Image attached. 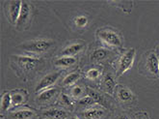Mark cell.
<instances>
[{"mask_svg": "<svg viewBox=\"0 0 159 119\" xmlns=\"http://www.w3.org/2000/svg\"><path fill=\"white\" fill-rule=\"evenodd\" d=\"M58 104L62 107L68 109V111H73L74 107H75L76 102L68 93L62 92L60 97H59V100H58Z\"/></svg>", "mask_w": 159, "mask_h": 119, "instance_id": "603a6c76", "label": "cell"}, {"mask_svg": "<svg viewBox=\"0 0 159 119\" xmlns=\"http://www.w3.org/2000/svg\"><path fill=\"white\" fill-rule=\"evenodd\" d=\"M74 101H78L85 96H87V86L83 85L81 83H76L72 85L71 87L68 88V92H67Z\"/></svg>", "mask_w": 159, "mask_h": 119, "instance_id": "44dd1931", "label": "cell"}, {"mask_svg": "<svg viewBox=\"0 0 159 119\" xmlns=\"http://www.w3.org/2000/svg\"><path fill=\"white\" fill-rule=\"evenodd\" d=\"M135 119H151L146 112H138L134 114Z\"/></svg>", "mask_w": 159, "mask_h": 119, "instance_id": "4316f807", "label": "cell"}, {"mask_svg": "<svg viewBox=\"0 0 159 119\" xmlns=\"http://www.w3.org/2000/svg\"><path fill=\"white\" fill-rule=\"evenodd\" d=\"M136 56V50L130 49L126 50L124 52H120L118 58L115 60V71H116V78H120L127 71L132 68L134 60Z\"/></svg>", "mask_w": 159, "mask_h": 119, "instance_id": "277c9868", "label": "cell"}, {"mask_svg": "<svg viewBox=\"0 0 159 119\" xmlns=\"http://www.w3.org/2000/svg\"><path fill=\"white\" fill-rule=\"evenodd\" d=\"M11 61L13 68L20 73V77L24 79L31 78L34 73L41 69L46 62L43 57L32 55H13Z\"/></svg>", "mask_w": 159, "mask_h": 119, "instance_id": "6da1fadb", "label": "cell"}, {"mask_svg": "<svg viewBox=\"0 0 159 119\" xmlns=\"http://www.w3.org/2000/svg\"><path fill=\"white\" fill-rule=\"evenodd\" d=\"M114 51L109 50L103 45H98V47L93 48L90 53V61L93 65H101L102 63L108 61L113 56Z\"/></svg>", "mask_w": 159, "mask_h": 119, "instance_id": "30bf717a", "label": "cell"}, {"mask_svg": "<svg viewBox=\"0 0 159 119\" xmlns=\"http://www.w3.org/2000/svg\"><path fill=\"white\" fill-rule=\"evenodd\" d=\"M21 1H7L4 3V12L11 24H16L21 10Z\"/></svg>", "mask_w": 159, "mask_h": 119, "instance_id": "7c38bea8", "label": "cell"}, {"mask_svg": "<svg viewBox=\"0 0 159 119\" xmlns=\"http://www.w3.org/2000/svg\"><path fill=\"white\" fill-rule=\"evenodd\" d=\"M100 85H101V90L103 91L104 93L112 96L115 93V88L117 86V82L115 79V77L108 73V74L104 75L101 79L100 81Z\"/></svg>", "mask_w": 159, "mask_h": 119, "instance_id": "e0dca14e", "label": "cell"}, {"mask_svg": "<svg viewBox=\"0 0 159 119\" xmlns=\"http://www.w3.org/2000/svg\"><path fill=\"white\" fill-rule=\"evenodd\" d=\"M62 75V70H58L52 73H48V74L44 75L37 83L36 87H35V93L39 94L42 91L51 88L52 85H54L56 82L58 81V79H60Z\"/></svg>", "mask_w": 159, "mask_h": 119, "instance_id": "8fae6325", "label": "cell"}, {"mask_svg": "<svg viewBox=\"0 0 159 119\" xmlns=\"http://www.w3.org/2000/svg\"><path fill=\"white\" fill-rule=\"evenodd\" d=\"M70 119H81L78 115H71L70 117Z\"/></svg>", "mask_w": 159, "mask_h": 119, "instance_id": "f1b7e54d", "label": "cell"}, {"mask_svg": "<svg viewBox=\"0 0 159 119\" xmlns=\"http://www.w3.org/2000/svg\"><path fill=\"white\" fill-rule=\"evenodd\" d=\"M6 116L7 119H38L39 113L34 108L17 107L15 111L9 112Z\"/></svg>", "mask_w": 159, "mask_h": 119, "instance_id": "5bb4252c", "label": "cell"}, {"mask_svg": "<svg viewBox=\"0 0 159 119\" xmlns=\"http://www.w3.org/2000/svg\"><path fill=\"white\" fill-rule=\"evenodd\" d=\"M86 49V44L78 40L75 42H72L67 45L59 53V56H73L76 57V55L83 52Z\"/></svg>", "mask_w": 159, "mask_h": 119, "instance_id": "2e32d148", "label": "cell"}, {"mask_svg": "<svg viewBox=\"0 0 159 119\" xmlns=\"http://www.w3.org/2000/svg\"><path fill=\"white\" fill-rule=\"evenodd\" d=\"M12 107V94L11 91H4L1 95V103H0V112H1V116L6 112H9V109Z\"/></svg>", "mask_w": 159, "mask_h": 119, "instance_id": "cb8c5ba5", "label": "cell"}, {"mask_svg": "<svg viewBox=\"0 0 159 119\" xmlns=\"http://www.w3.org/2000/svg\"><path fill=\"white\" fill-rule=\"evenodd\" d=\"M81 119H104L108 115L107 108L99 105L83 109L77 114Z\"/></svg>", "mask_w": 159, "mask_h": 119, "instance_id": "4fadbf2b", "label": "cell"}, {"mask_svg": "<svg viewBox=\"0 0 159 119\" xmlns=\"http://www.w3.org/2000/svg\"><path fill=\"white\" fill-rule=\"evenodd\" d=\"M61 88L58 87H51L48 89H45L42 92H40L36 97V103L40 107L48 108L51 107L53 104L58 102L59 97L61 95Z\"/></svg>", "mask_w": 159, "mask_h": 119, "instance_id": "8992f818", "label": "cell"}, {"mask_svg": "<svg viewBox=\"0 0 159 119\" xmlns=\"http://www.w3.org/2000/svg\"><path fill=\"white\" fill-rule=\"evenodd\" d=\"M96 37L101 45L109 50H121L124 47V40L121 35L112 27H101L98 29Z\"/></svg>", "mask_w": 159, "mask_h": 119, "instance_id": "7a4b0ae2", "label": "cell"}, {"mask_svg": "<svg viewBox=\"0 0 159 119\" xmlns=\"http://www.w3.org/2000/svg\"><path fill=\"white\" fill-rule=\"evenodd\" d=\"M78 62L77 57L73 56H58L56 57L52 63L56 68L61 69H66V68H70L74 65H76Z\"/></svg>", "mask_w": 159, "mask_h": 119, "instance_id": "ffe728a7", "label": "cell"}, {"mask_svg": "<svg viewBox=\"0 0 159 119\" xmlns=\"http://www.w3.org/2000/svg\"><path fill=\"white\" fill-rule=\"evenodd\" d=\"M54 45L55 43L51 39L39 38L25 42L20 45H17V48L28 53V55H38V57H43L44 54H46L53 49Z\"/></svg>", "mask_w": 159, "mask_h": 119, "instance_id": "3957f363", "label": "cell"}, {"mask_svg": "<svg viewBox=\"0 0 159 119\" xmlns=\"http://www.w3.org/2000/svg\"><path fill=\"white\" fill-rule=\"evenodd\" d=\"M74 25L78 28H85V27L89 24V17L85 15H79L74 17L73 20Z\"/></svg>", "mask_w": 159, "mask_h": 119, "instance_id": "484cf974", "label": "cell"}, {"mask_svg": "<svg viewBox=\"0 0 159 119\" xmlns=\"http://www.w3.org/2000/svg\"><path fill=\"white\" fill-rule=\"evenodd\" d=\"M82 71L80 69L73 70L65 76L60 83V88H70L72 85L76 84L77 81L82 77Z\"/></svg>", "mask_w": 159, "mask_h": 119, "instance_id": "ac0fdd59", "label": "cell"}, {"mask_svg": "<svg viewBox=\"0 0 159 119\" xmlns=\"http://www.w3.org/2000/svg\"><path fill=\"white\" fill-rule=\"evenodd\" d=\"M114 119H131V118L129 117L128 114H126V113H125V112H121V113L117 114V115L115 116Z\"/></svg>", "mask_w": 159, "mask_h": 119, "instance_id": "83f0119b", "label": "cell"}, {"mask_svg": "<svg viewBox=\"0 0 159 119\" xmlns=\"http://www.w3.org/2000/svg\"><path fill=\"white\" fill-rule=\"evenodd\" d=\"M156 53H157V54H159V47H158V48H157V50H156Z\"/></svg>", "mask_w": 159, "mask_h": 119, "instance_id": "f546056e", "label": "cell"}, {"mask_svg": "<svg viewBox=\"0 0 159 119\" xmlns=\"http://www.w3.org/2000/svg\"><path fill=\"white\" fill-rule=\"evenodd\" d=\"M103 74V66L102 65H93L88 68L83 76L89 80H98L100 79Z\"/></svg>", "mask_w": 159, "mask_h": 119, "instance_id": "7402d4cb", "label": "cell"}, {"mask_svg": "<svg viewBox=\"0 0 159 119\" xmlns=\"http://www.w3.org/2000/svg\"><path fill=\"white\" fill-rule=\"evenodd\" d=\"M43 109L44 111L39 113V117L50 119H70V117L69 111L64 107H48Z\"/></svg>", "mask_w": 159, "mask_h": 119, "instance_id": "9a60e30c", "label": "cell"}, {"mask_svg": "<svg viewBox=\"0 0 159 119\" xmlns=\"http://www.w3.org/2000/svg\"><path fill=\"white\" fill-rule=\"evenodd\" d=\"M140 71H144L145 75L151 78L159 77V57L156 51L146 52L140 64Z\"/></svg>", "mask_w": 159, "mask_h": 119, "instance_id": "5b68a950", "label": "cell"}, {"mask_svg": "<svg viewBox=\"0 0 159 119\" xmlns=\"http://www.w3.org/2000/svg\"><path fill=\"white\" fill-rule=\"evenodd\" d=\"M38 119H50V118H42V117H39Z\"/></svg>", "mask_w": 159, "mask_h": 119, "instance_id": "4dcf8cb0", "label": "cell"}, {"mask_svg": "<svg viewBox=\"0 0 159 119\" xmlns=\"http://www.w3.org/2000/svg\"><path fill=\"white\" fill-rule=\"evenodd\" d=\"M114 94L118 103L125 107H131L137 102V96L125 85L117 84Z\"/></svg>", "mask_w": 159, "mask_h": 119, "instance_id": "ba28073f", "label": "cell"}, {"mask_svg": "<svg viewBox=\"0 0 159 119\" xmlns=\"http://www.w3.org/2000/svg\"><path fill=\"white\" fill-rule=\"evenodd\" d=\"M87 94L95 100L98 105L103 107L107 109H110V111H113L114 109L116 101L110 95L104 92H98V90L93 89L90 86H87Z\"/></svg>", "mask_w": 159, "mask_h": 119, "instance_id": "9c48e42d", "label": "cell"}, {"mask_svg": "<svg viewBox=\"0 0 159 119\" xmlns=\"http://www.w3.org/2000/svg\"><path fill=\"white\" fill-rule=\"evenodd\" d=\"M98 104L96 103V101L93 100L91 96L87 95L84 98L76 101V104H75V108H79L81 111L83 109H86V108H89L91 107H93V106H97Z\"/></svg>", "mask_w": 159, "mask_h": 119, "instance_id": "d4e9b609", "label": "cell"}, {"mask_svg": "<svg viewBox=\"0 0 159 119\" xmlns=\"http://www.w3.org/2000/svg\"><path fill=\"white\" fill-rule=\"evenodd\" d=\"M34 17V8L33 5L30 2L27 1H22L21 5V10L18 20L16 23V29L20 31L26 30L30 27L32 20Z\"/></svg>", "mask_w": 159, "mask_h": 119, "instance_id": "52a82bcc", "label": "cell"}, {"mask_svg": "<svg viewBox=\"0 0 159 119\" xmlns=\"http://www.w3.org/2000/svg\"><path fill=\"white\" fill-rule=\"evenodd\" d=\"M11 94L13 107H18L25 105L29 99V94L25 89H15L11 91Z\"/></svg>", "mask_w": 159, "mask_h": 119, "instance_id": "d6986e66", "label": "cell"}]
</instances>
